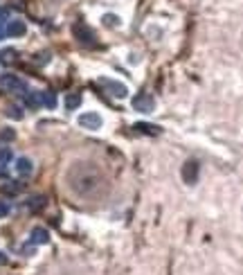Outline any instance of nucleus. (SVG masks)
Segmentation results:
<instances>
[{
  "label": "nucleus",
  "mask_w": 243,
  "mask_h": 275,
  "mask_svg": "<svg viewBox=\"0 0 243 275\" xmlns=\"http://www.w3.org/2000/svg\"><path fill=\"white\" fill-rule=\"evenodd\" d=\"M72 34H74V39L79 41L81 45H86V48H94V45H97V36H94V32L90 30L86 23H76V25L72 27Z\"/></svg>",
  "instance_id": "1"
},
{
  "label": "nucleus",
  "mask_w": 243,
  "mask_h": 275,
  "mask_svg": "<svg viewBox=\"0 0 243 275\" xmlns=\"http://www.w3.org/2000/svg\"><path fill=\"white\" fill-rule=\"evenodd\" d=\"M99 86H102V88L106 90L110 97H117V99L128 97V88H126V84H120V81H115V79L102 77V79H99Z\"/></svg>",
  "instance_id": "2"
},
{
  "label": "nucleus",
  "mask_w": 243,
  "mask_h": 275,
  "mask_svg": "<svg viewBox=\"0 0 243 275\" xmlns=\"http://www.w3.org/2000/svg\"><path fill=\"white\" fill-rule=\"evenodd\" d=\"M0 86H2L7 93H18V95H25L27 93V84L18 75H12V72H9V75H2Z\"/></svg>",
  "instance_id": "3"
},
{
  "label": "nucleus",
  "mask_w": 243,
  "mask_h": 275,
  "mask_svg": "<svg viewBox=\"0 0 243 275\" xmlns=\"http://www.w3.org/2000/svg\"><path fill=\"white\" fill-rule=\"evenodd\" d=\"M76 124L81 126V129H88V131H99L104 126V117L99 115V113H81L79 117H76Z\"/></svg>",
  "instance_id": "4"
},
{
  "label": "nucleus",
  "mask_w": 243,
  "mask_h": 275,
  "mask_svg": "<svg viewBox=\"0 0 243 275\" xmlns=\"http://www.w3.org/2000/svg\"><path fill=\"white\" fill-rule=\"evenodd\" d=\"M198 174H200V165H198V160H187L182 165V171H180V176H182V180L187 185H194L198 180Z\"/></svg>",
  "instance_id": "5"
},
{
  "label": "nucleus",
  "mask_w": 243,
  "mask_h": 275,
  "mask_svg": "<svg viewBox=\"0 0 243 275\" xmlns=\"http://www.w3.org/2000/svg\"><path fill=\"white\" fill-rule=\"evenodd\" d=\"M133 108L140 113H153V108H156V102H153V97L148 93H140L133 97Z\"/></svg>",
  "instance_id": "6"
},
{
  "label": "nucleus",
  "mask_w": 243,
  "mask_h": 275,
  "mask_svg": "<svg viewBox=\"0 0 243 275\" xmlns=\"http://www.w3.org/2000/svg\"><path fill=\"white\" fill-rule=\"evenodd\" d=\"M48 241H50L48 228H40V225L32 228V232H30V243L32 246H43V243H48Z\"/></svg>",
  "instance_id": "7"
},
{
  "label": "nucleus",
  "mask_w": 243,
  "mask_h": 275,
  "mask_svg": "<svg viewBox=\"0 0 243 275\" xmlns=\"http://www.w3.org/2000/svg\"><path fill=\"white\" fill-rule=\"evenodd\" d=\"M27 32V25L22 21H18V18H14V21L7 23V27H4V34L12 36V39H18V36H22Z\"/></svg>",
  "instance_id": "8"
},
{
  "label": "nucleus",
  "mask_w": 243,
  "mask_h": 275,
  "mask_svg": "<svg viewBox=\"0 0 243 275\" xmlns=\"http://www.w3.org/2000/svg\"><path fill=\"white\" fill-rule=\"evenodd\" d=\"M14 167H16V174L18 176H30L32 171H34V162H32L30 158H18Z\"/></svg>",
  "instance_id": "9"
},
{
  "label": "nucleus",
  "mask_w": 243,
  "mask_h": 275,
  "mask_svg": "<svg viewBox=\"0 0 243 275\" xmlns=\"http://www.w3.org/2000/svg\"><path fill=\"white\" fill-rule=\"evenodd\" d=\"M63 104H66L68 111H76V108L81 106V95L79 93H68L66 99H63Z\"/></svg>",
  "instance_id": "10"
},
{
  "label": "nucleus",
  "mask_w": 243,
  "mask_h": 275,
  "mask_svg": "<svg viewBox=\"0 0 243 275\" xmlns=\"http://www.w3.org/2000/svg\"><path fill=\"white\" fill-rule=\"evenodd\" d=\"M40 104H43L45 108H54L56 106V97H54L52 90H40Z\"/></svg>",
  "instance_id": "11"
},
{
  "label": "nucleus",
  "mask_w": 243,
  "mask_h": 275,
  "mask_svg": "<svg viewBox=\"0 0 243 275\" xmlns=\"http://www.w3.org/2000/svg\"><path fill=\"white\" fill-rule=\"evenodd\" d=\"M133 129H135V131H140V133H146V135H158V133H160V126L146 124V122H140V124H135Z\"/></svg>",
  "instance_id": "12"
},
{
  "label": "nucleus",
  "mask_w": 243,
  "mask_h": 275,
  "mask_svg": "<svg viewBox=\"0 0 243 275\" xmlns=\"http://www.w3.org/2000/svg\"><path fill=\"white\" fill-rule=\"evenodd\" d=\"M4 115H7L9 120H22V115H25V113H22V108L18 106V104H12V106L4 108Z\"/></svg>",
  "instance_id": "13"
},
{
  "label": "nucleus",
  "mask_w": 243,
  "mask_h": 275,
  "mask_svg": "<svg viewBox=\"0 0 243 275\" xmlns=\"http://www.w3.org/2000/svg\"><path fill=\"white\" fill-rule=\"evenodd\" d=\"M25 106L38 108L40 106V95L38 93H25Z\"/></svg>",
  "instance_id": "14"
},
{
  "label": "nucleus",
  "mask_w": 243,
  "mask_h": 275,
  "mask_svg": "<svg viewBox=\"0 0 243 275\" xmlns=\"http://www.w3.org/2000/svg\"><path fill=\"white\" fill-rule=\"evenodd\" d=\"M102 23H104V25H106V27H120V16H115V14H104V16H102Z\"/></svg>",
  "instance_id": "15"
},
{
  "label": "nucleus",
  "mask_w": 243,
  "mask_h": 275,
  "mask_svg": "<svg viewBox=\"0 0 243 275\" xmlns=\"http://www.w3.org/2000/svg\"><path fill=\"white\" fill-rule=\"evenodd\" d=\"M45 205V196H32L30 201H27V207H30L32 212H36V210H40V207Z\"/></svg>",
  "instance_id": "16"
},
{
  "label": "nucleus",
  "mask_w": 243,
  "mask_h": 275,
  "mask_svg": "<svg viewBox=\"0 0 243 275\" xmlns=\"http://www.w3.org/2000/svg\"><path fill=\"white\" fill-rule=\"evenodd\" d=\"M7 162H12V149L0 147V165H7Z\"/></svg>",
  "instance_id": "17"
},
{
  "label": "nucleus",
  "mask_w": 243,
  "mask_h": 275,
  "mask_svg": "<svg viewBox=\"0 0 243 275\" xmlns=\"http://www.w3.org/2000/svg\"><path fill=\"white\" fill-rule=\"evenodd\" d=\"M14 138H16V133H14L12 129H4V131H0V140H4V142H12Z\"/></svg>",
  "instance_id": "18"
},
{
  "label": "nucleus",
  "mask_w": 243,
  "mask_h": 275,
  "mask_svg": "<svg viewBox=\"0 0 243 275\" xmlns=\"http://www.w3.org/2000/svg\"><path fill=\"white\" fill-rule=\"evenodd\" d=\"M9 210H12V207H9V203L7 201H0V219H4V216L9 214Z\"/></svg>",
  "instance_id": "19"
},
{
  "label": "nucleus",
  "mask_w": 243,
  "mask_h": 275,
  "mask_svg": "<svg viewBox=\"0 0 243 275\" xmlns=\"http://www.w3.org/2000/svg\"><path fill=\"white\" fill-rule=\"evenodd\" d=\"M50 61V52H43V54H36V63H48Z\"/></svg>",
  "instance_id": "20"
},
{
  "label": "nucleus",
  "mask_w": 243,
  "mask_h": 275,
  "mask_svg": "<svg viewBox=\"0 0 243 275\" xmlns=\"http://www.w3.org/2000/svg\"><path fill=\"white\" fill-rule=\"evenodd\" d=\"M14 54H16V52H14V50H4V52L0 54V57H2L4 61H14Z\"/></svg>",
  "instance_id": "21"
},
{
  "label": "nucleus",
  "mask_w": 243,
  "mask_h": 275,
  "mask_svg": "<svg viewBox=\"0 0 243 275\" xmlns=\"http://www.w3.org/2000/svg\"><path fill=\"white\" fill-rule=\"evenodd\" d=\"M0 264H7V257H4V252H0Z\"/></svg>",
  "instance_id": "22"
},
{
  "label": "nucleus",
  "mask_w": 243,
  "mask_h": 275,
  "mask_svg": "<svg viewBox=\"0 0 243 275\" xmlns=\"http://www.w3.org/2000/svg\"><path fill=\"white\" fill-rule=\"evenodd\" d=\"M4 16H9V12L7 9H0V18H4Z\"/></svg>",
  "instance_id": "23"
},
{
  "label": "nucleus",
  "mask_w": 243,
  "mask_h": 275,
  "mask_svg": "<svg viewBox=\"0 0 243 275\" xmlns=\"http://www.w3.org/2000/svg\"><path fill=\"white\" fill-rule=\"evenodd\" d=\"M4 34V27H0V36H2Z\"/></svg>",
  "instance_id": "24"
}]
</instances>
